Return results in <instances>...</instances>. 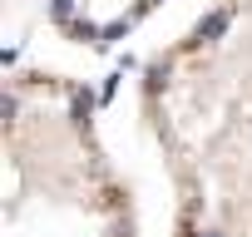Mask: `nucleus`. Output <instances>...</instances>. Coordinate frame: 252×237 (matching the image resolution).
<instances>
[{"label":"nucleus","instance_id":"obj_1","mask_svg":"<svg viewBox=\"0 0 252 237\" xmlns=\"http://www.w3.org/2000/svg\"><path fill=\"white\" fill-rule=\"evenodd\" d=\"M158 0H50V20L84 45H114L124 40Z\"/></svg>","mask_w":252,"mask_h":237}]
</instances>
